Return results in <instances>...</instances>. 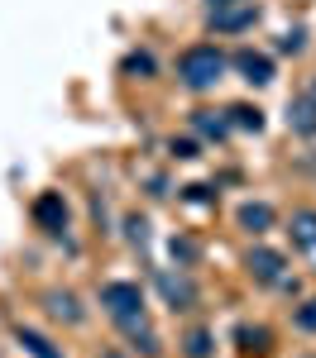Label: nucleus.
<instances>
[{
  "label": "nucleus",
  "instance_id": "obj_10",
  "mask_svg": "<svg viewBox=\"0 0 316 358\" xmlns=\"http://www.w3.org/2000/svg\"><path fill=\"white\" fill-rule=\"evenodd\" d=\"M240 224L249 229V234H263L268 224H273V206H263V201H249V206H240Z\"/></svg>",
  "mask_w": 316,
  "mask_h": 358
},
{
  "label": "nucleus",
  "instance_id": "obj_23",
  "mask_svg": "<svg viewBox=\"0 0 316 358\" xmlns=\"http://www.w3.org/2000/svg\"><path fill=\"white\" fill-rule=\"evenodd\" d=\"M211 5H230V0H211Z\"/></svg>",
  "mask_w": 316,
  "mask_h": 358
},
{
  "label": "nucleus",
  "instance_id": "obj_20",
  "mask_svg": "<svg viewBox=\"0 0 316 358\" xmlns=\"http://www.w3.org/2000/svg\"><path fill=\"white\" fill-rule=\"evenodd\" d=\"M302 38H307L302 29H287L283 38H278V53H302Z\"/></svg>",
  "mask_w": 316,
  "mask_h": 358
},
{
  "label": "nucleus",
  "instance_id": "obj_2",
  "mask_svg": "<svg viewBox=\"0 0 316 358\" xmlns=\"http://www.w3.org/2000/svg\"><path fill=\"white\" fill-rule=\"evenodd\" d=\"M101 306H106V315H111L120 330L144 325V292H139V282H106V287H101Z\"/></svg>",
  "mask_w": 316,
  "mask_h": 358
},
{
  "label": "nucleus",
  "instance_id": "obj_21",
  "mask_svg": "<svg viewBox=\"0 0 316 358\" xmlns=\"http://www.w3.org/2000/svg\"><path fill=\"white\" fill-rule=\"evenodd\" d=\"M172 153H177V158H197V143H192V138H172Z\"/></svg>",
  "mask_w": 316,
  "mask_h": 358
},
{
  "label": "nucleus",
  "instance_id": "obj_5",
  "mask_svg": "<svg viewBox=\"0 0 316 358\" xmlns=\"http://www.w3.org/2000/svg\"><path fill=\"white\" fill-rule=\"evenodd\" d=\"M235 67L245 72V82H249V86H268V82H273V62H268V53L240 48V53H235Z\"/></svg>",
  "mask_w": 316,
  "mask_h": 358
},
{
  "label": "nucleus",
  "instance_id": "obj_6",
  "mask_svg": "<svg viewBox=\"0 0 316 358\" xmlns=\"http://www.w3.org/2000/svg\"><path fill=\"white\" fill-rule=\"evenodd\" d=\"M249 273H254L259 282H278V277H283V253L254 248V253H249Z\"/></svg>",
  "mask_w": 316,
  "mask_h": 358
},
{
  "label": "nucleus",
  "instance_id": "obj_12",
  "mask_svg": "<svg viewBox=\"0 0 316 358\" xmlns=\"http://www.w3.org/2000/svg\"><path fill=\"white\" fill-rule=\"evenodd\" d=\"M192 124H197V134H206V138H226L230 134V120H226V115H216V110H197Z\"/></svg>",
  "mask_w": 316,
  "mask_h": 358
},
{
  "label": "nucleus",
  "instance_id": "obj_22",
  "mask_svg": "<svg viewBox=\"0 0 316 358\" xmlns=\"http://www.w3.org/2000/svg\"><path fill=\"white\" fill-rule=\"evenodd\" d=\"M307 96H312V101H316V82H312V91H307Z\"/></svg>",
  "mask_w": 316,
  "mask_h": 358
},
{
  "label": "nucleus",
  "instance_id": "obj_8",
  "mask_svg": "<svg viewBox=\"0 0 316 358\" xmlns=\"http://www.w3.org/2000/svg\"><path fill=\"white\" fill-rule=\"evenodd\" d=\"M43 306H48V315H53V320H67V325H77V320H82V306H77L72 292H48Z\"/></svg>",
  "mask_w": 316,
  "mask_h": 358
},
{
  "label": "nucleus",
  "instance_id": "obj_9",
  "mask_svg": "<svg viewBox=\"0 0 316 358\" xmlns=\"http://www.w3.org/2000/svg\"><path fill=\"white\" fill-rule=\"evenodd\" d=\"M287 124H292L297 134H316V101H312V96L292 101V110H287Z\"/></svg>",
  "mask_w": 316,
  "mask_h": 358
},
{
  "label": "nucleus",
  "instance_id": "obj_13",
  "mask_svg": "<svg viewBox=\"0 0 316 358\" xmlns=\"http://www.w3.org/2000/svg\"><path fill=\"white\" fill-rule=\"evenodd\" d=\"M158 287H163V296L172 301V310H187V306H192V287H187V282H172V277L163 273V277H158Z\"/></svg>",
  "mask_w": 316,
  "mask_h": 358
},
{
  "label": "nucleus",
  "instance_id": "obj_1",
  "mask_svg": "<svg viewBox=\"0 0 316 358\" xmlns=\"http://www.w3.org/2000/svg\"><path fill=\"white\" fill-rule=\"evenodd\" d=\"M230 57L216 48V43H197V48H187V53L177 57V77L187 91H211V86L226 77Z\"/></svg>",
  "mask_w": 316,
  "mask_h": 358
},
{
  "label": "nucleus",
  "instance_id": "obj_11",
  "mask_svg": "<svg viewBox=\"0 0 316 358\" xmlns=\"http://www.w3.org/2000/svg\"><path fill=\"white\" fill-rule=\"evenodd\" d=\"M235 339H240V349H245V354H268V339H273V334L263 330V325H240Z\"/></svg>",
  "mask_w": 316,
  "mask_h": 358
},
{
  "label": "nucleus",
  "instance_id": "obj_18",
  "mask_svg": "<svg viewBox=\"0 0 316 358\" xmlns=\"http://www.w3.org/2000/svg\"><path fill=\"white\" fill-rule=\"evenodd\" d=\"M130 339H135V354H139V349H144V358H153V354H158V339H153L149 330H139V325L130 330Z\"/></svg>",
  "mask_w": 316,
  "mask_h": 358
},
{
  "label": "nucleus",
  "instance_id": "obj_19",
  "mask_svg": "<svg viewBox=\"0 0 316 358\" xmlns=\"http://www.w3.org/2000/svg\"><path fill=\"white\" fill-rule=\"evenodd\" d=\"M125 72H139V77H153V57H149V53H130V57H125Z\"/></svg>",
  "mask_w": 316,
  "mask_h": 358
},
{
  "label": "nucleus",
  "instance_id": "obj_17",
  "mask_svg": "<svg viewBox=\"0 0 316 358\" xmlns=\"http://www.w3.org/2000/svg\"><path fill=\"white\" fill-rule=\"evenodd\" d=\"M292 325H297V330H307V334H316V296L292 310Z\"/></svg>",
  "mask_w": 316,
  "mask_h": 358
},
{
  "label": "nucleus",
  "instance_id": "obj_14",
  "mask_svg": "<svg viewBox=\"0 0 316 358\" xmlns=\"http://www.w3.org/2000/svg\"><path fill=\"white\" fill-rule=\"evenodd\" d=\"M230 124H240V129H254V134H259V129H263V115H259V110H249V106H230Z\"/></svg>",
  "mask_w": 316,
  "mask_h": 358
},
{
  "label": "nucleus",
  "instance_id": "obj_3",
  "mask_svg": "<svg viewBox=\"0 0 316 358\" xmlns=\"http://www.w3.org/2000/svg\"><path fill=\"white\" fill-rule=\"evenodd\" d=\"M259 24V5L254 0H230V5H211V29L216 34H240V29Z\"/></svg>",
  "mask_w": 316,
  "mask_h": 358
},
{
  "label": "nucleus",
  "instance_id": "obj_24",
  "mask_svg": "<svg viewBox=\"0 0 316 358\" xmlns=\"http://www.w3.org/2000/svg\"><path fill=\"white\" fill-rule=\"evenodd\" d=\"M101 358H120V354H101Z\"/></svg>",
  "mask_w": 316,
  "mask_h": 358
},
{
  "label": "nucleus",
  "instance_id": "obj_16",
  "mask_svg": "<svg viewBox=\"0 0 316 358\" xmlns=\"http://www.w3.org/2000/svg\"><path fill=\"white\" fill-rule=\"evenodd\" d=\"M20 344H25L29 354H39V358H57V349L43 339V334H34V330H20Z\"/></svg>",
  "mask_w": 316,
  "mask_h": 358
},
{
  "label": "nucleus",
  "instance_id": "obj_15",
  "mask_svg": "<svg viewBox=\"0 0 316 358\" xmlns=\"http://www.w3.org/2000/svg\"><path fill=\"white\" fill-rule=\"evenodd\" d=\"M182 354H187V358H211V334L192 330L187 339H182Z\"/></svg>",
  "mask_w": 316,
  "mask_h": 358
},
{
  "label": "nucleus",
  "instance_id": "obj_4",
  "mask_svg": "<svg viewBox=\"0 0 316 358\" xmlns=\"http://www.w3.org/2000/svg\"><path fill=\"white\" fill-rule=\"evenodd\" d=\"M34 220H39L43 234H67V201H62V192L39 196V201H34Z\"/></svg>",
  "mask_w": 316,
  "mask_h": 358
},
{
  "label": "nucleus",
  "instance_id": "obj_7",
  "mask_svg": "<svg viewBox=\"0 0 316 358\" xmlns=\"http://www.w3.org/2000/svg\"><path fill=\"white\" fill-rule=\"evenodd\" d=\"M292 244L297 248H316V210L312 206H302V210H292Z\"/></svg>",
  "mask_w": 316,
  "mask_h": 358
}]
</instances>
